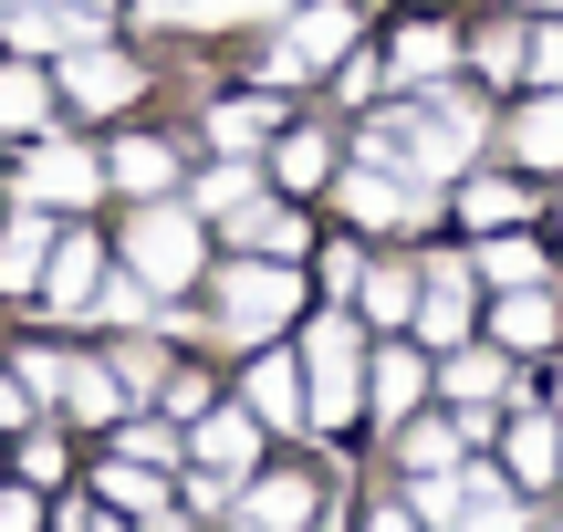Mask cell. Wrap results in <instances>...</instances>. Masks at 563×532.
<instances>
[{
    "label": "cell",
    "mask_w": 563,
    "mask_h": 532,
    "mask_svg": "<svg viewBox=\"0 0 563 532\" xmlns=\"http://www.w3.org/2000/svg\"><path fill=\"white\" fill-rule=\"evenodd\" d=\"M481 146V104L470 95H439V104H386L365 125V167H397V178H439Z\"/></svg>",
    "instance_id": "1"
},
{
    "label": "cell",
    "mask_w": 563,
    "mask_h": 532,
    "mask_svg": "<svg viewBox=\"0 0 563 532\" xmlns=\"http://www.w3.org/2000/svg\"><path fill=\"white\" fill-rule=\"evenodd\" d=\"M302 303V271H282V262H241L220 282V334L230 345H262V334H282V313Z\"/></svg>",
    "instance_id": "2"
},
{
    "label": "cell",
    "mask_w": 563,
    "mask_h": 532,
    "mask_svg": "<svg viewBox=\"0 0 563 532\" xmlns=\"http://www.w3.org/2000/svg\"><path fill=\"white\" fill-rule=\"evenodd\" d=\"M418 512L439 522V532H522V501H511L490 470H470V480H449V470H418Z\"/></svg>",
    "instance_id": "3"
},
{
    "label": "cell",
    "mask_w": 563,
    "mask_h": 532,
    "mask_svg": "<svg viewBox=\"0 0 563 532\" xmlns=\"http://www.w3.org/2000/svg\"><path fill=\"white\" fill-rule=\"evenodd\" d=\"M313 387H302V418H313V429H344V418H355V397H365V366H355V334L344 324H313Z\"/></svg>",
    "instance_id": "4"
},
{
    "label": "cell",
    "mask_w": 563,
    "mask_h": 532,
    "mask_svg": "<svg viewBox=\"0 0 563 532\" xmlns=\"http://www.w3.org/2000/svg\"><path fill=\"white\" fill-rule=\"evenodd\" d=\"M188 450H199V501H230L241 470H251V450H262V418H251V408H209Z\"/></svg>",
    "instance_id": "5"
},
{
    "label": "cell",
    "mask_w": 563,
    "mask_h": 532,
    "mask_svg": "<svg viewBox=\"0 0 563 532\" xmlns=\"http://www.w3.org/2000/svg\"><path fill=\"white\" fill-rule=\"evenodd\" d=\"M344 42H355V11L313 0V11H292V21H282V42L262 53V74H272V84H292V74H323V63H334Z\"/></svg>",
    "instance_id": "6"
},
{
    "label": "cell",
    "mask_w": 563,
    "mask_h": 532,
    "mask_svg": "<svg viewBox=\"0 0 563 532\" xmlns=\"http://www.w3.org/2000/svg\"><path fill=\"white\" fill-rule=\"evenodd\" d=\"M125 262H136L146 282H188V271H199V220H178V209H146V220L125 230Z\"/></svg>",
    "instance_id": "7"
},
{
    "label": "cell",
    "mask_w": 563,
    "mask_h": 532,
    "mask_svg": "<svg viewBox=\"0 0 563 532\" xmlns=\"http://www.w3.org/2000/svg\"><path fill=\"white\" fill-rule=\"evenodd\" d=\"M344 209H355L365 230H407V220H428V178H397V167H355V178H344Z\"/></svg>",
    "instance_id": "8"
},
{
    "label": "cell",
    "mask_w": 563,
    "mask_h": 532,
    "mask_svg": "<svg viewBox=\"0 0 563 532\" xmlns=\"http://www.w3.org/2000/svg\"><path fill=\"white\" fill-rule=\"evenodd\" d=\"M63 84H74V104H125L136 95V63L104 53V42H74V53H63Z\"/></svg>",
    "instance_id": "9"
},
{
    "label": "cell",
    "mask_w": 563,
    "mask_h": 532,
    "mask_svg": "<svg viewBox=\"0 0 563 532\" xmlns=\"http://www.w3.org/2000/svg\"><path fill=\"white\" fill-rule=\"evenodd\" d=\"M418 324H428V345H460V334H470V271H460V262H439V271H428Z\"/></svg>",
    "instance_id": "10"
},
{
    "label": "cell",
    "mask_w": 563,
    "mask_h": 532,
    "mask_svg": "<svg viewBox=\"0 0 563 532\" xmlns=\"http://www.w3.org/2000/svg\"><path fill=\"white\" fill-rule=\"evenodd\" d=\"M21 178H32V199H95V157L84 146H32Z\"/></svg>",
    "instance_id": "11"
},
{
    "label": "cell",
    "mask_w": 563,
    "mask_h": 532,
    "mask_svg": "<svg viewBox=\"0 0 563 532\" xmlns=\"http://www.w3.org/2000/svg\"><path fill=\"white\" fill-rule=\"evenodd\" d=\"M418 387H428V376H418V355H397V345L365 366V408H376V418H407V408H418Z\"/></svg>",
    "instance_id": "12"
},
{
    "label": "cell",
    "mask_w": 563,
    "mask_h": 532,
    "mask_svg": "<svg viewBox=\"0 0 563 532\" xmlns=\"http://www.w3.org/2000/svg\"><path fill=\"white\" fill-rule=\"evenodd\" d=\"M251 418H262V429H292V418H302V376L282 366V355L251 366Z\"/></svg>",
    "instance_id": "13"
},
{
    "label": "cell",
    "mask_w": 563,
    "mask_h": 532,
    "mask_svg": "<svg viewBox=\"0 0 563 532\" xmlns=\"http://www.w3.org/2000/svg\"><path fill=\"white\" fill-rule=\"evenodd\" d=\"M241 512H251V532H302L313 522V480H262Z\"/></svg>",
    "instance_id": "14"
},
{
    "label": "cell",
    "mask_w": 563,
    "mask_h": 532,
    "mask_svg": "<svg viewBox=\"0 0 563 532\" xmlns=\"http://www.w3.org/2000/svg\"><path fill=\"white\" fill-rule=\"evenodd\" d=\"M511 146H522L532 167H563V95H543V104H522V125H511Z\"/></svg>",
    "instance_id": "15"
},
{
    "label": "cell",
    "mask_w": 563,
    "mask_h": 532,
    "mask_svg": "<svg viewBox=\"0 0 563 532\" xmlns=\"http://www.w3.org/2000/svg\"><path fill=\"white\" fill-rule=\"evenodd\" d=\"M501 345H522V355H532V345H553V303H543L532 282H522V292L501 303Z\"/></svg>",
    "instance_id": "16"
},
{
    "label": "cell",
    "mask_w": 563,
    "mask_h": 532,
    "mask_svg": "<svg viewBox=\"0 0 563 532\" xmlns=\"http://www.w3.org/2000/svg\"><path fill=\"white\" fill-rule=\"evenodd\" d=\"M553 459H563L553 418H522V429H511V480H553Z\"/></svg>",
    "instance_id": "17"
},
{
    "label": "cell",
    "mask_w": 563,
    "mask_h": 532,
    "mask_svg": "<svg viewBox=\"0 0 563 532\" xmlns=\"http://www.w3.org/2000/svg\"><path fill=\"white\" fill-rule=\"evenodd\" d=\"M230 230H241L251 251H272V262H292V251H302V220H282V209H262V199H251V209H241Z\"/></svg>",
    "instance_id": "18"
},
{
    "label": "cell",
    "mask_w": 563,
    "mask_h": 532,
    "mask_svg": "<svg viewBox=\"0 0 563 532\" xmlns=\"http://www.w3.org/2000/svg\"><path fill=\"white\" fill-rule=\"evenodd\" d=\"M63 408L74 418H115V366H63Z\"/></svg>",
    "instance_id": "19"
},
{
    "label": "cell",
    "mask_w": 563,
    "mask_h": 532,
    "mask_svg": "<svg viewBox=\"0 0 563 532\" xmlns=\"http://www.w3.org/2000/svg\"><path fill=\"white\" fill-rule=\"evenodd\" d=\"M84 303H95V251H53V313H84Z\"/></svg>",
    "instance_id": "20"
},
{
    "label": "cell",
    "mask_w": 563,
    "mask_h": 532,
    "mask_svg": "<svg viewBox=\"0 0 563 532\" xmlns=\"http://www.w3.org/2000/svg\"><path fill=\"white\" fill-rule=\"evenodd\" d=\"M42 251H53V220H21L11 241H0V282H32V271H42Z\"/></svg>",
    "instance_id": "21"
},
{
    "label": "cell",
    "mask_w": 563,
    "mask_h": 532,
    "mask_svg": "<svg viewBox=\"0 0 563 532\" xmlns=\"http://www.w3.org/2000/svg\"><path fill=\"white\" fill-rule=\"evenodd\" d=\"M365 313H376V324H407V313H418V282H407V271H365Z\"/></svg>",
    "instance_id": "22"
},
{
    "label": "cell",
    "mask_w": 563,
    "mask_h": 532,
    "mask_svg": "<svg viewBox=\"0 0 563 532\" xmlns=\"http://www.w3.org/2000/svg\"><path fill=\"white\" fill-rule=\"evenodd\" d=\"M449 53H460L449 32H407V42H397V74H407V84H428V74H449Z\"/></svg>",
    "instance_id": "23"
},
{
    "label": "cell",
    "mask_w": 563,
    "mask_h": 532,
    "mask_svg": "<svg viewBox=\"0 0 563 532\" xmlns=\"http://www.w3.org/2000/svg\"><path fill=\"white\" fill-rule=\"evenodd\" d=\"M490 387H511V376H501V355H460V366H449V397H460V408H481Z\"/></svg>",
    "instance_id": "24"
},
{
    "label": "cell",
    "mask_w": 563,
    "mask_h": 532,
    "mask_svg": "<svg viewBox=\"0 0 563 532\" xmlns=\"http://www.w3.org/2000/svg\"><path fill=\"white\" fill-rule=\"evenodd\" d=\"M104 501H125V512H157V470H146V459H115V470H104Z\"/></svg>",
    "instance_id": "25"
},
{
    "label": "cell",
    "mask_w": 563,
    "mask_h": 532,
    "mask_svg": "<svg viewBox=\"0 0 563 532\" xmlns=\"http://www.w3.org/2000/svg\"><path fill=\"white\" fill-rule=\"evenodd\" d=\"M481 271H490V282H511V292H522L532 271H543V251H532V241H490V251H481Z\"/></svg>",
    "instance_id": "26"
},
{
    "label": "cell",
    "mask_w": 563,
    "mask_h": 532,
    "mask_svg": "<svg viewBox=\"0 0 563 532\" xmlns=\"http://www.w3.org/2000/svg\"><path fill=\"white\" fill-rule=\"evenodd\" d=\"M115 178H125V188H167V146L125 136V146H115Z\"/></svg>",
    "instance_id": "27"
},
{
    "label": "cell",
    "mask_w": 563,
    "mask_h": 532,
    "mask_svg": "<svg viewBox=\"0 0 563 532\" xmlns=\"http://www.w3.org/2000/svg\"><path fill=\"white\" fill-rule=\"evenodd\" d=\"M0 125H42V74H0Z\"/></svg>",
    "instance_id": "28"
},
{
    "label": "cell",
    "mask_w": 563,
    "mask_h": 532,
    "mask_svg": "<svg viewBox=\"0 0 563 532\" xmlns=\"http://www.w3.org/2000/svg\"><path fill=\"white\" fill-rule=\"evenodd\" d=\"M470 220H481V230H501V220H522V188H501V178H481V188H470Z\"/></svg>",
    "instance_id": "29"
},
{
    "label": "cell",
    "mask_w": 563,
    "mask_h": 532,
    "mask_svg": "<svg viewBox=\"0 0 563 532\" xmlns=\"http://www.w3.org/2000/svg\"><path fill=\"white\" fill-rule=\"evenodd\" d=\"M323 178V136H282V188H313Z\"/></svg>",
    "instance_id": "30"
},
{
    "label": "cell",
    "mask_w": 563,
    "mask_h": 532,
    "mask_svg": "<svg viewBox=\"0 0 563 532\" xmlns=\"http://www.w3.org/2000/svg\"><path fill=\"white\" fill-rule=\"evenodd\" d=\"M522 74L553 95V84H563V32H532V42H522Z\"/></svg>",
    "instance_id": "31"
},
{
    "label": "cell",
    "mask_w": 563,
    "mask_h": 532,
    "mask_svg": "<svg viewBox=\"0 0 563 532\" xmlns=\"http://www.w3.org/2000/svg\"><path fill=\"white\" fill-rule=\"evenodd\" d=\"M272 136V104H220V146H251Z\"/></svg>",
    "instance_id": "32"
},
{
    "label": "cell",
    "mask_w": 563,
    "mask_h": 532,
    "mask_svg": "<svg viewBox=\"0 0 563 532\" xmlns=\"http://www.w3.org/2000/svg\"><path fill=\"white\" fill-rule=\"evenodd\" d=\"M262 188H251V167H209V209H251Z\"/></svg>",
    "instance_id": "33"
},
{
    "label": "cell",
    "mask_w": 563,
    "mask_h": 532,
    "mask_svg": "<svg viewBox=\"0 0 563 532\" xmlns=\"http://www.w3.org/2000/svg\"><path fill=\"white\" fill-rule=\"evenodd\" d=\"M481 74H522V32H511V21H501V32H481Z\"/></svg>",
    "instance_id": "34"
},
{
    "label": "cell",
    "mask_w": 563,
    "mask_h": 532,
    "mask_svg": "<svg viewBox=\"0 0 563 532\" xmlns=\"http://www.w3.org/2000/svg\"><path fill=\"white\" fill-rule=\"evenodd\" d=\"M115 387H167V366H157V345H125V355H115Z\"/></svg>",
    "instance_id": "35"
},
{
    "label": "cell",
    "mask_w": 563,
    "mask_h": 532,
    "mask_svg": "<svg viewBox=\"0 0 563 532\" xmlns=\"http://www.w3.org/2000/svg\"><path fill=\"white\" fill-rule=\"evenodd\" d=\"M449 450H460V429H418V439H407V459H418V470H449Z\"/></svg>",
    "instance_id": "36"
},
{
    "label": "cell",
    "mask_w": 563,
    "mask_h": 532,
    "mask_svg": "<svg viewBox=\"0 0 563 532\" xmlns=\"http://www.w3.org/2000/svg\"><path fill=\"white\" fill-rule=\"evenodd\" d=\"M84 313H115V324H136V313H146V292H136V282H104Z\"/></svg>",
    "instance_id": "37"
},
{
    "label": "cell",
    "mask_w": 563,
    "mask_h": 532,
    "mask_svg": "<svg viewBox=\"0 0 563 532\" xmlns=\"http://www.w3.org/2000/svg\"><path fill=\"white\" fill-rule=\"evenodd\" d=\"M0 532H32V501H21V491L0 501Z\"/></svg>",
    "instance_id": "38"
},
{
    "label": "cell",
    "mask_w": 563,
    "mask_h": 532,
    "mask_svg": "<svg viewBox=\"0 0 563 532\" xmlns=\"http://www.w3.org/2000/svg\"><path fill=\"white\" fill-rule=\"evenodd\" d=\"M365 532H418V512H365Z\"/></svg>",
    "instance_id": "39"
},
{
    "label": "cell",
    "mask_w": 563,
    "mask_h": 532,
    "mask_svg": "<svg viewBox=\"0 0 563 532\" xmlns=\"http://www.w3.org/2000/svg\"><path fill=\"white\" fill-rule=\"evenodd\" d=\"M146 11H157V21H178V11H188V0H146Z\"/></svg>",
    "instance_id": "40"
},
{
    "label": "cell",
    "mask_w": 563,
    "mask_h": 532,
    "mask_svg": "<svg viewBox=\"0 0 563 532\" xmlns=\"http://www.w3.org/2000/svg\"><path fill=\"white\" fill-rule=\"evenodd\" d=\"M74 11H104V0H74Z\"/></svg>",
    "instance_id": "41"
},
{
    "label": "cell",
    "mask_w": 563,
    "mask_h": 532,
    "mask_svg": "<svg viewBox=\"0 0 563 532\" xmlns=\"http://www.w3.org/2000/svg\"><path fill=\"white\" fill-rule=\"evenodd\" d=\"M157 532H188V522H157Z\"/></svg>",
    "instance_id": "42"
},
{
    "label": "cell",
    "mask_w": 563,
    "mask_h": 532,
    "mask_svg": "<svg viewBox=\"0 0 563 532\" xmlns=\"http://www.w3.org/2000/svg\"><path fill=\"white\" fill-rule=\"evenodd\" d=\"M553 11H563V0H553Z\"/></svg>",
    "instance_id": "43"
},
{
    "label": "cell",
    "mask_w": 563,
    "mask_h": 532,
    "mask_svg": "<svg viewBox=\"0 0 563 532\" xmlns=\"http://www.w3.org/2000/svg\"><path fill=\"white\" fill-rule=\"evenodd\" d=\"M95 532H104V522H95Z\"/></svg>",
    "instance_id": "44"
}]
</instances>
